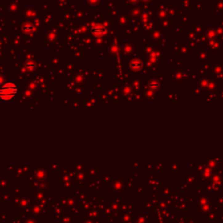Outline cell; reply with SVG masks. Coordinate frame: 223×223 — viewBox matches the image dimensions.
<instances>
[{
  "label": "cell",
  "mask_w": 223,
  "mask_h": 223,
  "mask_svg": "<svg viewBox=\"0 0 223 223\" xmlns=\"http://www.w3.org/2000/svg\"><path fill=\"white\" fill-rule=\"evenodd\" d=\"M18 93V86L15 83L9 82L0 88V99L3 100H10Z\"/></svg>",
  "instance_id": "obj_1"
},
{
  "label": "cell",
  "mask_w": 223,
  "mask_h": 223,
  "mask_svg": "<svg viewBox=\"0 0 223 223\" xmlns=\"http://www.w3.org/2000/svg\"><path fill=\"white\" fill-rule=\"evenodd\" d=\"M26 66H27V67H29L30 70H32V69H34V68H35L36 65L34 62H31V61H27V62H26Z\"/></svg>",
  "instance_id": "obj_4"
},
{
  "label": "cell",
  "mask_w": 223,
  "mask_h": 223,
  "mask_svg": "<svg viewBox=\"0 0 223 223\" xmlns=\"http://www.w3.org/2000/svg\"><path fill=\"white\" fill-rule=\"evenodd\" d=\"M91 33L95 37H102L107 33V29L100 24H97L91 28Z\"/></svg>",
  "instance_id": "obj_2"
},
{
  "label": "cell",
  "mask_w": 223,
  "mask_h": 223,
  "mask_svg": "<svg viewBox=\"0 0 223 223\" xmlns=\"http://www.w3.org/2000/svg\"><path fill=\"white\" fill-rule=\"evenodd\" d=\"M131 68L134 71H140L142 68V63L140 60L135 59L131 63Z\"/></svg>",
  "instance_id": "obj_3"
}]
</instances>
